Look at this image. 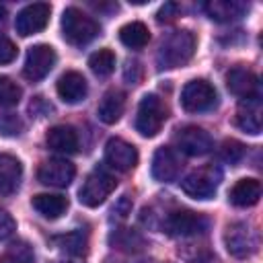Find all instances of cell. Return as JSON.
I'll return each mask as SVG.
<instances>
[{
	"instance_id": "6da1fadb",
	"label": "cell",
	"mask_w": 263,
	"mask_h": 263,
	"mask_svg": "<svg viewBox=\"0 0 263 263\" xmlns=\"http://www.w3.org/2000/svg\"><path fill=\"white\" fill-rule=\"evenodd\" d=\"M193 51H195L193 33L187 29H179L160 43L158 53H156V64L160 70L179 68V66H185L193 58Z\"/></svg>"
},
{
	"instance_id": "7a4b0ae2",
	"label": "cell",
	"mask_w": 263,
	"mask_h": 263,
	"mask_svg": "<svg viewBox=\"0 0 263 263\" xmlns=\"http://www.w3.org/2000/svg\"><path fill=\"white\" fill-rule=\"evenodd\" d=\"M99 23L76 6H68L62 14V35L72 45H86L99 35Z\"/></svg>"
},
{
	"instance_id": "3957f363",
	"label": "cell",
	"mask_w": 263,
	"mask_h": 263,
	"mask_svg": "<svg viewBox=\"0 0 263 263\" xmlns=\"http://www.w3.org/2000/svg\"><path fill=\"white\" fill-rule=\"evenodd\" d=\"M166 117H168V109H166L164 101L156 95H146L138 105L136 129L144 138H154L162 129Z\"/></svg>"
},
{
	"instance_id": "277c9868",
	"label": "cell",
	"mask_w": 263,
	"mask_h": 263,
	"mask_svg": "<svg viewBox=\"0 0 263 263\" xmlns=\"http://www.w3.org/2000/svg\"><path fill=\"white\" fill-rule=\"evenodd\" d=\"M220 181H222V171L214 164H208L189 173L181 181V189L193 199H210L218 191Z\"/></svg>"
},
{
	"instance_id": "5b68a950",
	"label": "cell",
	"mask_w": 263,
	"mask_h": 263,
	"mask_svg": "<svg viewBox=\"0 0 263 263\" xmlns=\"http://www.w3.org/2000/svg\"><path fill=\"white\" fill-rule=\"evenodd\" d=\"M115 187H117V181L113 175H109L103 168H95L84 179V183L78 191V199L86 208H97L115 191Z\"/></svg>"
},
{
	"instance_id": "8992f818",
	"label": "cell",
	"mask_w": 263,
	"mask_h": 263,
	"mask_svg": "<svg viewBox=\"0 0 263 263\" xmlns=\"http://www.w3.org/2000/svg\"><path fill=\"white\" fill-rule=\"evenodd\" d=\"M216 103H218V92L203 78H195V80L187 82L181 90V105L189 113L210 111V109L216 107Z\"/></svg>"
},
{
	"instance_id": "52a82bcc",
	"label": "cell",
	"mask_w": 263,
	"mask_h": 263,
	"mask_svg": "<svg viewBox=\"0 0 263 263\" xmlns=\"http://www.w3.org/2000/svg\"><path fill=\"white\" fill-rule=\"evenodd\" d=\"M224 242H226V249H228V253L232 257L245 259V257H251L257 251L259 236L247 222H234V224H230L226 228Z\"/></svg>"
},
{
	"instance_id": "ba28073f",
	"label": "cell",
	"mask_w": 263,
	"mask_h": 263,
	"mask_svg": "<svg viewBox=\"0 0 263 263\" xmlns=\"http://www.w3.org/2000/svg\"><path fill=\"white\" fill-rule=\"evenodd\" d=\"M55 60H58V55H55L51 45L37 43L33 47H29V51H27L25 66H23V76L31 82L41 80L51 72V68L55 66Z\"/></svg>"
},
{
	"instance_id": "9c48e42d",
	"label": "cell",
	"mask_w": 263,
	"mask_h": 263,
	"mask_svg": "<svg viewBox=\"0 0 263 263\" xmlns=\"http://www.w3.org/2000/svg\"><path fill=\"white\" fill-rule=\"evenodd\" d=\"M162 226L171 236H193L208 230V220L191 210H175L164 218Z\"/></svg>"
},
{
	"instance_id": "30bf717a",
	"label": "cell",
	"mask_w": 263,
	"mask_h": 263,
	"mask_svg": "<svg viewBox=\"0 0 263 263\" xmlns=\"http://www.w3.org/2000/svg\"><path fill=\"white\" fill-rule=\"evenodd\" d=\"M49 14H51V6L47 2H33L25 6L14 18L16 33L23 37H29V35L43 31L49 23Z\"/></svg>"
},
{
	"instance_id": "8fae6325",
	"label": "cell",
	"mask_w": 263,
	"mask_h": 263,
	"mask_svg": "<svg viewBox=\"0 0 263 263\" xmlns=\"http://www.w3.org/2000/svg\"><path fill=\"white\" fill-rule=\"evenodd\" d=\"M175 142H177V148L185 152L187 156H203L214 148L212 136L203 127H197V125L181 127L175 136Z\"/></svg>"
},
{
	"instance_id": "7c38bea8",
	"label": "cell",
	"mask_w": 263,
	"mask_h": 263,
	"mask_svg": "<svg viewBox=\"0 0 263 263\" xmlns=\"http://www.w3.org/2000/svg\"><path fill=\"white\" fill-rule=\"evenodd\" d=\"M76 175V168L70 160L66 158H49L45 160L39 171H37V179L43 183V185H49V187H68L72 183Z\"/></svg>"
},
{
	"instance_id": "4fadbf2b",
	"label": "cell",
	"mask_w": 263,
	"mask_h": 263,
	"mask_svg": "<svg viewBox=\"0 0 263 263\" xmlns=\"http://www.w3.org/2000/svg\"><path fill=\"white\" fill-rule=\"evenodd\" d=\"M105 160L113 168L127 173L138 164V150L134 144H129L121 138H111L105 146Z\"/></svg>"
},
{
	"instance_id": "5bb4252c",
	"label": "cell",
	"mask_w": 263,
	"mask_h": 263,
	"mask_svg": "<svg viewBox=\"0 0 263 263\" xmlns=\"http://www.w3.org/2000/svg\"><path fill=\"white\" fill-rule=\"evenodd\" d=\"M181 166L179 154L168 146H160L152 156V177L160 183L175 181L181 173Z\"/></svg>"
},
{
	"instance_id": "9a60e30c",
	"label": "cell",
	"mask_w": 263,
	"mask_h": 263,
	"mask_svg": "<svg viewBox=\"0 0 263 263\" xmlns=\"http://www.w3.org/2000/svg\"><path fill=\"white\" fill-rule=\"evenodd\" d=\"M226 86L232 95L240 97V99H251V97H259V78L257 74H253L247 68H232L226 74Z\"/></svg>"
},
{
	"instance_id": "2e32d148",
	"label": "cell",
	"mask_w": 263,
	"mask_h": 263,
	"mask_svg": "<svg viewBox=\"0 0 263 263\" xmlns=\"http://www.w3.org/2000/svg\"><path fill=\"white\" fill-rule=\"evenodd\" d=\"M55 88H58L60 99L64 103H70V105H76V103L84 101V97L88 92V84H86L84 76L80 72H76V70H70V72L62 74L58 84H55Z\"/></svg>"
},
{
	"instance_id": "e0dca14e",
	"label": "cell",
	"mask_w": 263,
	"mask_h": 263,
	"mask_svg": "<svg viewBox=\"0 0 263 263\" xmlns=\"http://www.w3.org/2000/svg\"><path fill=\"white\" fill-rule=\"evenodd\" d=\"M261 113H263V109H261L259 97L242 99L240 105H238V109H236V125L242 132H249V134L257 136L261 132V123H263Z\"/></svg>"
},
{
	"instance_id": "ac0fdd59",
	"label": "cell",
	"mask_w": 263,
	"mask_h": 263,
	"mask_svg": "<svg viewBox=\"0 0 263 263\" xmlns=\"http://www.w3.org/2000/svg\"><path fill=\"white\" fill-rule=\"evenodd\" d=\"M23 179V164L16 156L0 152V195H12Z\"/></svg>"
},
{
	"instance_id": "d6986e66",
	"label": "cell",
	"mask_w": 263,
	"mask_h": 263,
	"mask_svg": "<svg viewBox=\"0 0 263 263\" xmlns=\"http://www.w3.org/2000/svg\"><path fill=\"white\" fill-rule=\"evenodd\" d=\"M203 10L208 12V16L212 21L230 23V21L240 18L249 10V4H245L240 0H210L203 4Z\"/></svg>"
},
{
	"instance_id": "ffe728a7",
	"label": "cell",
	"mask_w": 263,
	"mask_h": 263,
	"mask_svg": "<svg viewBox=\"0 0 263 263\" xmlns=\"http://www.w3.org/2000/svg\"><path fill=\"white\" fill-rule=\"evenodd\" d=\"M45 142L55 152L72 154V152L78 150V134H76V129L72 125H53L47 132Z\"/></svg>"
},
{
	"instance_id": "44dd1931",
	"label": "cell",
	"mask_w": 263,
	"mask_h": 263,
	"mask_svg": "<svg viewBox=\"0 0 263 263\" xmlns=\"http://www.w3.org/2000/svg\"><path fill=\"white\" fill-rule=\"evenodd\" d=\"M33 210H37L47 220H58L68 210V199L58 193H39L31 199Z\"/></svg>"
},
{
	"instance_id": "7402d4cb",
	"label": "cell",
	"mask_w": 263,
	"mask_h": 263,
	"mask_svg": "<svg viewBox=\"0 0 263 263\" xmlns=\"http://www.w3.org/2000/svg\"><path fill=\"white\" fill-rule=\"evenodd\" d=\"M123 109H125V95L121 90H109L105 92V97L101 99L99 103V109H97V115L103 123H117L119 117L123 115Z\"/></svg>"
},
{
	"instance_id": "603a6c76",
	"label": "cell",
	"mask_w": 263,
	"mask_h": 263,
	"mask_svg": "<svg viewBox=\"0 0 263 263\" xmlns=\"http://www.w3.org/2000/svg\"><path fill=\"white\" fill-rule=\"evenodd\" d=\"M261 197V183L257 179H240L230 189V201L238 208L255 205Z\"/></svg>"
},
{
	"instance_id": "cb8c5ba5",
	"label": "cell",
	"mask_w": 263,
	"mask_h": 263,
	"mask_svg": "<svg viewBox=\"0 0 263 263\" xmlns=\"http://www.w3.org/2000/svg\"><path fill=\"white\" fill-rule=\"evenodd\" d=\"M119 39L125 47L129 49H142L148 45L150 41V31L144 23L140 21H132V23H125L121 29H119Z\"/></svg>"
},
{
	"instance_id": "d4e9b609",
	"label": "cell",
	"mask_w": 263,
	"mask_h": 263,
	"mask_svg": "<svg viewBox=\"0 0 263 263\" xmlns=\"http://www.w3.org/2000/svg\"><path fill=\"white\" fill-rule=\"evenodd\" d=\"M88 66H90V70H92L97 76L105 78V76H109V74L115 70V53H113L111 49L103 47V49L95 51V53L88 58Z\"/></svg>"
},
{
	"instance_id": "484cf974",
	"label": "cell",
	"mask_w": 263,
	"mask_h": 263,
	"mask_svg": "<svg viewBox=\"0 0 263 263\" xmlns=\"http://www.w3.org/2000/svg\"><path fill=\"white\" fill-rule=\"evenodd\" d=\"M31 261H33V251L25 240L12 242L0 255V263H31Z\"/></svg>"
},
{
	"instance_id": "4316f807",
	"label": "cell",
	"mask_w": 263,
	"mask_h": 263,
	"mask_svg": "<svg viewBox=\"0 0 263 263\" xmlns=\"http://www.w3.org/2000/svg\"><path fill=\"white\" fill-rule=\"evenodd\" d=\"M53 242L58 245V249H62L70 255H80V253L86 251V238L80 232H72V234H66V236H55Z\"/></svg>"
},
{
	"instance_id": "83f0119b",
	"label": "cell",
	"mask_w": 263,
	"mask_h": 263,
	"mask_svg": "<svg viewBox=\"0 0 263 263\" xmlns=\"http://www.w3.org/2000/svg\"><path fill=\"white\" fill-rule=\"evenodd\" d=\"M21 101V86L8 76H0V107H14Z\"/></svg>"
},
{
	"instance_id": "f1b7e54d",
	"label": "cell",
	"mask_w": 263,
	"mask_h": 263,
	"mask_svg": "<svg viewBox=\"0 0 263 263\" xmlns=\"http://www.w3.org/2000/svg\"><path fill=\"white\" fill-rule=\"evenodd\" d=\"M245 144H240L238 140H224L222 144H220V150H218V154H220V158L224 160V162H228V164H236V162H240L242 160V156H245Z\"/></svg>"
},
{
	"instance_id": "f546056e",
	"label": "cell",
	"mask_w": 263,
	"mask_h": 263,
	"mask_svg": "<svg viewBox=\"0 0 263 263\" xmlns=\"http://www.w3.org/2000/svg\"><path fill=\"white\" fill-rule=\"evenodd\" d=\"M16 53H18L16 45L8 37L0 35V64H10L16 58Z\"/></svg>"
},
{
	"instance_id": "4dcf8cb0",
	"label": "cell",
	"mask_w": 263,
	"mask_h": 263,
	"mask_svg": "<svg viewBox=\"0 0 263 263\" xmlns=\"http://www.w3.org/2000/svg\"><path fill=\"white\" fill-rule=\"evenodd\" d=\"M14 230H16V222H14V218H12L6 210L0 208V240L8 238Z\"/></svg>"
},
{
	"instance_id": "1f68e13d",
	"label": "cell",
	"mask_w": 263,
	"mask_h": 263,
	"mask_svg": "<svg viewBox=\"0 0 263 263\" xmlns=\"http://www.w3.org/2000/svg\"><path fill=\"white\" fill-rule=\"evenodd\" d=\"M177 14H179V4H175V2H166L164 6H160L156 18H158V23H168V21H173Z\"/></svg>"
},
{
	"instance_id": "d6a6232c",
	"label": "cell",
	"mask_w": 263,
	"mask_h": 263,
	"mask_svg": "<svg viewBox=\"0 0 263 263\" xmlns=\"http://www.w3.org/2000/svg\"><path fill=\"white\" fill-rule=\"evenodd\" d=\"M4 21H6V8L0 6V25H4Z\"/></svg>"
},
{
	"instance_id": "836d02e7",
	"label": "cell",
	"mask_w": 263,
	"mask_h": 263,
	"mask_svg": "<svg viewBox=\"0 0 263 263\" xmlns=\"http://www.w3.org/2000/svg\"><path fill=\"white\" fill-rule=\"evenodd\" d=\"M53 263H80L78 259H60V261H53Z\"/></svg>"
}]
</instances>
